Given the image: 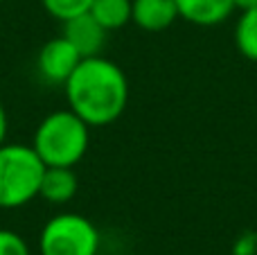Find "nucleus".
<instances>
[{
  "mask_svg": "<svg viewBox=\"0 0 257 255\" xmlns=\"http://www.w3.org/2000/svg\"><path fill=\"white\" fill-rule=\"evenodd\" d=\"M68 108L75 111L86 124H113L128 104V79L120 66L111 59L86 57L63 84Z\"/></svg>",
  "mask_w": 257,
  "mask_h": 255,
  "instance_id": "obj_1",
  "label": "nucleus"
},
{
  "mask_svg": "<svg viewBox=\"0 0 257 255\" xmlns=\"http://www.w3.org/2000/svg\"><path fill=\"white\" fill-rule=\"evenodd\" d=\"M90 145V126L70 108L52 111L39 122L32 147L45 167H75Z\"/></svg>",
  "mask_w": 257,
  "mask_h": 255,
  "instance_id": "obj_2",
  "label": "nucleus"
},
{
  "mask_svg": "<svg viewBox=\"0 0 257 255\" xmlns=\"http://www.w3.org/2000/svg\"><path fill=\"white\" fill-rule=\"evenodd\" d=\"M45 165L32 145H0V210H16L39 197Z\"/></svg>",
  "mask_w": 257,
  "mask_h": 255,
  "instance_id": "obj_3",
  "label": "nucleus"
},
{
  "mask_svg": "<svg viewBox=\"0 0 257 255\" xmlns=\"http://www.w3.org/2000/svg\"><path fill=\"white\" fill-rule=\"evenodd\" d=\"M99 230L79 212H59L50 217L39 235L41 255H97Z\"/></svg>",
  "mask_w": 257,
  "mask_h": 255,
  "instance_id": "obj_4",
  "label": "nucleus"
},
{
  "mask_svg": "<svg viewBox=\"0 0 257 255\" xmlns=\"http://www.w3.org/2000/svg\"><path fill=\"white\" fill-rule=\"evenodd\" d=\"M81 61V54L75 50V45L66 39V36H57L43 43V48L39 50L36 57V66L39 72L43 75V79H48L50 84H66V79L72 75L77 66Z\"/></svg>",
  "mask_w": 257,
  "mask_h": 255,
  "instance_id": "obj_5",
  "label": "nucleus"
},
{
  "mask_svg": "<svg viewBox=\"0 0 257 255\" xmlns=\"http://www.w3.org/2000/svg\"><path fill=\"white\" fill-rule=\"evenodd\" d=\"M106 34L108 32L95 21L93 16L88 14H81L77 18H70V21L63 23V34L75 50L81 54V59L86 57H97L102 54L104 43H106Z\"/></svg>",
  "mask_w": 257,
  "mask_h": 255,
  "instance_id": "obj_6",
  "label": "nucleus"
},
{
  "mask_svg": "<svg viewBox=\"0 0 257 255\" xmlns=\"http://www.w3.org/2000/svg\"><path fill=\"white\" fill-rule=\"evenodd\" d=\"M178 18L196 27L221 25L235 12L232 0H176Z\"/></svg>",
  "mask_w": 257,
  "mask_h": 255,
  "instance_id": "obj_7",
  "label": "nucleus"
},
{
  "mask_svg": "<svg viewBox=\"0 0 257 255\" xmlns=\"http://www.w3.org/2000/svg\"><path fill=\"white\" fill-rule=\"evenodd\" d=\"M178 18L176 0H133L131 23L145 32H163Z\"/></svg>",
  "mask_w": 257,
  "mask_h": 255,
  "instance_id": "obj_8",
  "label": "nucleus"
},
{
  "mask_svg": "<svg viewBox=\"0 0 257 255\" xmlns=\"http://www.w3.org/2000/svg\"><path fill=\"white\" fill-rule=\"evenodd\" d=\"M79 190V179L75 167H45L41 179L39 197L50 206H66L75 199Z\"/></svg>",
  "mask_w": 257,
  "mask_h": 255,
  "instance_id": "obj_9",
  "label": "nucleus"
},
{
  "mask_svg": "<svg viewBox=\"0 0 257 255\" xmlns=\"http://www.w3.org/2000/svg\"><path fill=\"white\" fill-rule=\"evenodd\" d=\"M131 3L133 0H93L90 16L106 32L122 30L131 23Z\"/></svg>",
  "mask_w": 257,
  "mask_h": 255,
  "instance_id": "obj_10",
  "label": "nucleus"
},
{
  "mask_svg": "<svg viewBox=\"0 0 257 255\" xmlns=\"http://www.w3.org/2000/svg\"><path fill=\"white\" fill-rule=\"evenodd\" d=\"M235 45L248 61L257 63V7L241 12L235 25Z\"/></svg>",
  "mask_w": 257,
  "mask_h": 255,
  "instance_id": "obj_11",
  "label": "nucleus"
},
{
  "mask_svg": "<svg viewBox=\"0 0 257 255\" xmlns=\"http://www.w3.org/2000/svg\"><path fill=\"white\" fill-rule=\"evenodd\" d=\"M41 3H43L48 16L61 23L81 16V14H88L93 7V0H41Z\"/></svg>",
  "mask_w": 257,
  "mask_h": 255,
  "instance_id": "obj_12",
  "label": "nucleus"
},
{
  "mask_svg": "<svg viewBox=\"0 0 257 255\" xmlns=\"http://www.w3.org/2000/svg\"><path fill=\"white\" fill-rule=\"evenodd\" d=\"M0 255H32V253L21 233L0 228Z\"/></svg>",
  "mask_w": 257,
  "mask_h": 255,
  "instance_id": "obj_13",
  "label": "nucleus"
},
{
  "mask_svg": "<svg viewBox=\"0 0 257 255\" xmlns=\"http://www.w3.org/2000/svg\"><path fill=\"white\" fill-rule=\"evenodd\" d=\"M7 129H9L7 111H5L3 102H0V145H5V140H7Z\"/></svg>",
  "mask_w": 257,
  "mask_h": 255,
  "instance_id": "obj_14",
  "label": "nucleus"
},
{
  "mask_svg": "<svg viewBox=\"0 0 257 255\" xmlns=\"http://www.w3.org/2000/svg\"><path fill=\"white\" fill-rule=\"evenodd\" d=\"M232 3H235V9H239V12L257 7V0H232Z\"/></svg>",
  "mask_w": 257,
  "mask_h": 255,
  "instance_id": "obj_15",
  "label": "nucleus"
},
{
  "mask_svg": "<svg viewBox=\"0 0 257 255\" xmlns=\"http://www.w3.org/2000/svg\"><path fill=\"white\" fill-rule=\"evenodd\" d=\"M0 3H5V0H0Z\"/></svg>",
  "mask_w": 257,
  "mask_h": 255,
  "instance_id": "obj_16",
  "label": "nucleus"
}]
</instances>
